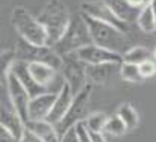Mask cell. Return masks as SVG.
Listing matches in <instances>:
<instances>
[{"label": "cell", "mask_w": 156, "mask_h": 142, "mask_svg": "<svg viewBox=\"0 0 156 142\" xmlns=\"http://www.w3.org/2000/svg\"><path fill=\"white\" fill-rule=\"evenodd\" d=\"M71 14L68 11V6L62 0H47V3L43 6L38 20L44 26L47 32V44L53 47L65 33L70 21Z\"/></svg>", "instance_id": "1"}, {"label": "cell", "mask_w": 156, "mask_h": 142, "mask_svg": "<svg viewBox=\"0 0 156 142\" xmlns=\"http://www.w3.org/2000/svg\"><path fill=\"white\" fill-rule=\"evenodd\" d=\"M82 15H83V18L88 24L93 44H97L100 47L112 50V51L120 53V54H124L130 48L129 47V40L126 38V32L120 30L118 27H115L109 23L91 18L85 14H82Z\"/></svg>", "instance_id": "2"}, {"label": "cell", "mask_w": 156, "mask_h": 142, "mask_svg": "<svg viewBox=\"0 0 156 142\" xmlns=\"http://www.w3.org/2000/svg\"><path fill=\"white\" fill-rule=\"evenodd\" d=\"M11 24L20 38L35 46H49L47 32L40 23L38 17H34L24 6H15L11 14Z\"/></svg>", "instance_id": "3"}, {"label": "cell", "mask_w": 156, "mask_h": 142, "mask_svg": "<svg viewBox=\"0 0 156 142\" xmlns=\"http://www.w3.org/2000/svg\"><path fill=\"white\" fill-rule=\"evenodd\" d=\"M90 44H93V40H91V33H90L88 24H87L83 15L77 14V15L71 17V21H70L65 33L53 46V48L61 56H64L67 53H74V51L87 47Z\"/></svg>", "instance_id": "4"}, {"label": "cell", "mask_w": 156, "mask_h": 142, "mask_svg": "<svg viewBox=\"0 0 156 142\" xmlns=\"http://www.w3.org/2000/svg\"><path fill=\"white\" fill-rule=\"evenodd\" d=\"M15 59L21 62H43L61 71L62 56L50 46H35L23 38H18L15 46Z\"/></svg>", "instance_id": "5"}, {"label": "cell", "mask_w": 156, "mask_h": 142, "mask_svg": "<svg viewBox=\"0 0 156 142\" xmlns=\"http://www.w3.org/2000/svg\"><path fill=\"white\" fill-rule=\"evenodd\" d=\"M94 85L88 83L80 92L74 95L73 103L68 109V112L65 113V116L56 124V129L59 132V135H64L68 129L74 127L79 123H83L87 119V116L90 115V101H91V94H93Z\"/></svg>", "instance_id": "6"}, {"label": "cell", "mask_w": 156, "mask_h": 142, "mask_svg": "<svg viewBox=\"0 0 156 142\" xmlns=\"http://www.w3.org/2000/svg\"><path fill=\"white\" fill-rule=\"evenodd\" d=\"M61 76L65 83L70 85L74 95L80 92L88 85V76H87V64L80 61L74 53H67L62 56V67H61Z\"/></svg>", "instance_id": "7"}, {"label": "cell", "mask_w": 156, "mask_h": 142, "mask_svg": "<svg viewBox=\"0 0 156 142\" xmlns=\"http://www.w3.org/2000/svg\"><path fill=\"white\" fill-rule=\"evenodd\" d=\"M6 91H8V98L11 101V104L14 106V109L17 110V113L21 116V119L24 121V124H27L29 119V101H30V95L26 91V88L21 85V82L17 79V76L9 71L6 76Z\"/></svg>", "instance_id": "8"}, {"label": "cell", "mask_w": 156, "mask_h": 142, "mask_svg": "<svg viewBox=\"0 0 156 142\" xmlns=\"http://www.w3.org/2000/svg\"><path fill=\"white\" fill-rule=\"evenodd\" d=\"M80 12L91 17V18H96V20H100L105 23H109L115 27H118L120 30L123 32H129V23H124L121 21L112 11L111 8L105 3L103 0H85L80 3Z\"/></svg>", "instance_id": "9"}, {"label": "cell", "mask_w": 156, "mask_h": 142, "mask_svg": "<svg viewBox=\"0 0 156 142\" xmlns=\"http://www.w3.org/2000/svg\"><path fill=\"white\" fill-rule=\"evenodd\" d=\"M77 57L83 61L87 65H97V64H121L123 54L115 53L112 50L103 48L97 44H90L87 47L76 51Z\"/></svg>", "instance_id": "10"}, {"label": "cell", "mask_w": 156, "mask_h": 142, "mask_svg": "<svg viewBox=\"0 0 156 142\" xmlns=\"http://www.w3.org/2000/svg\"><path fill=\"white\" fill-rule=\"evenodd\" d=\"M58 92H44L37 97H32L29 101V119L30 121H43L47 119L52 107L56 101Z\"/></svg>", "instance_id": "11"}, {"label": "cell", "mask_w": 156, "mask_h": 142, "mask_svg": "<svg viewBox=\"0 0 156 142\" xmlns=\"http://www.w3.org/2000/svg\"><path fill=\"white\" fill-rule=\"evenodd\" d=\"M11 71L17 76V79L21 82V85L26 88V91L29 92L30 98H32V97H37V95H40V94H44V92H50V91H52L50 88L40 85V83L32 77V74H30V71H29V64H27V62L15 61V64L12 65ZM53 92H55V91H53Z\"/></svg>", "instance_id": "12"}, {"label": "cell", "mask_w": 156, "mask_h": 142, "mask_svg": "<svg viewBox=\"0 0 156 142\" xmlns=\"http://www.w3.org/2000/svg\"><path fill=\"white\" fill-rule=\"evenodd\" d=\"M73 98H74L73 89L70 88L68 83L62 82V85H61V88H59V91H58L56 101H55V104H53L52 112H50L47 121L56 126V124L65 116V113L68 112V109H70V106H71V103H73Z\"/></svg>", "instance_id": "13"}, {"label": "cell", "mask_w": 156, "mask_h": 142, "mask_svg": "<svg viewBox=\"0 0 156 142\" xmlns=\"http://www.w3.org/2000/svg\"><path fill=\"white\" fill-rule=\"evenodd\" d=\"M0 127L9 130L12 135L21 138L23 132L26 130V124L21 119V116L17 113V110L14 109V106L6 101L2 100V116H0Z\"/></svg>", "instance_id": "14"}, {"label": "cell", "mask_w": 156, "mask_h": 142, "mask_svg": "<svg viewBox=\"0 0 156 142\" xmlns=\"http://www.w3.org/2000/svg\"><path fill=\"white\" fill-rule=\"evenodd\" d=\"M121 64H97V65H87V76L88 82L93 85H106L111 76L114 74L115 68H120Z\"/></svg>", "instance_id": "15"}, {"label": "cell", "mask_w": 156, "mask_h": 142, "mask_svg": "<svg viewBox=\"0 0 156 142\" xmlns=\"http://www.w3.org/2000/svg\"><path fill=\"white\" fill-rule=\"evenodd\" d=\"M105 3L111 8V11L124 23H133L136 21L138 15H140V11L141 9H136L133 8L127 0H103Z\"/></svg>", "instance_id": "16"}, {"label": "cell", "mask_w": 156, "mask_h": 142, "mask_svg": "<svg viewBox=\"0 0 156 142\" xmlns=\"http://www.w3.org/2000/svg\"><path fill=\"white\" fill-rule=\"evenodd\" d=\"M29 71H30L32 77L40 85L47 86V88L55 82V79L58 77V73H59V70L53 68L47 64H43V62H30L29 64Z\"/></svg>", "instance_id": "17"}, {"label": "cell", "mask_w": 156, "mask_h": 142, "mask_svg": "<svg viewBox=\"0 0 156 142\" xmlns=\"http://www.w3.org/2000/svg\"><path fill=\"white\" fill-rule=\"evenodd\" d=\"M27 129H30L34 133H37L43 142H59L61 141V135L56 129V126L49 123L47 119L43 121H29L26 124Z\"/></svg>", "instance_id": "18"}, {"label": "cell", "mask_w": 156, "mask_h": 142, "mask_svg": "<svg viewBox=\"0 0 156 142\" xmlns=\"http://www.w3.org/2000/svg\"><path fill=\"white\" fill-rule=\"evenodd\" d=\"M117 115L124 121V124H126L129 132L135 130L138 127V124H140L138 112H136V109L133 107L132 103H121L118 106V109H117Z\"/></svg>", "instance_id": "19"}, {"label": "cell", "mask_w": 156, "mask_h": 142, "mask_svg": "<svg viewBox=\"0 0 156 142\" xmlns=\"http://www.w3.org/2000/svg\"><path fill=\"white\" fill-rule=\"evenodd\" d=\"M152 57H153V51H150L147 47L136 46V47H130L123 54V62L140 65V64H143V62H146Z\"/></svg>", "instance_id": "20"}, {"label": "cell", "mask_w": 156, "mask_h": 142, "mask_svg": "<svg viewBox=\"0 0 156 142\" xmlns=\"http://www.w3.org/2000/svg\"><path fill=\"white\" fill-rule=\"evenodd\" d=\"M136 24L146 33H153V32H156V17L150 5L146 6V8H143L140 11V15L136 18Z\"/></svg>", "instance_id": "21"}, {"label": "cell", "mask_w": 156, "mask_h": 142, "mask_svg": "<svg viewBox=\"0 0 156 142\" xmlns=\"http://www.w3.org/2000/svg\"><path fill=\"white\" fill-rule=\"evenodd\" d=\"M120 77L124 82H130V83H143L146 80L140 73V67L135 65V64H127V62H121Z\"/></svg>", "instance_id": "22"}, {"label": "cell", "mask_w": 156, "mask_h": 142, "mask_svg": "<svg viewBox=\"0 0 156 142\" xmlns=\"http://www.w3.org/2000/svg\"><path fill=\"white\" fill-rule=\"evenodd\" d=\"M127 127L124 124V121L115 113V115H111L106 121V126L103 129L105 135H112V136H121L124 133H127Z\"/></svg>", "instance_id": "23"}, {"label": "cell", "mask_w": 156, "mask_h": 142, "mask_svg": "<svg viewBox=\"0 0 156 142\" xmlns=\"http://www.w3.org/2000/svg\"><path fill=\"white\" fill-rule=\"evenodd\" d=\"M108 118L109 116L105 112H93V113H90L87 116V119L83 123L88 127V130H91V132H102L103 133V129L106 126Z\"/></svg>", "instance_id": "24"}, {"label": "cell", "mask_w": 156, "mask_h": 142, "mask_svg": "<svg viewBox=\"0 0 156 142\" xmlns=\"http://www.w3.org/2000/svg\"><path fill=\"white\" fill-rule=\"evenodd\" d=\"M0 61H2V74L6 76L17 61L15 59V48H3L0 53Z\"/></svg>", "instance_id": "25"}, {"label": "cell", "mask_w": 156, "mask_h": 142, "mask_svg": "<svg viewBox=\"0 0 156 142\" xmlns=\"http://www.w3.org/2000/svg\"><path fill=\"white\" fill-rule=\"evenodd\" d=\"M138 67H140V73L144 79H150L156 74V62L153 59H149V61L140 64Z\"/></svg>", "instance_id": "26"}, {"label": "cell", "mask_w": 156, "mask_h": 142, "mask_svg": "<svg viewBox=\"0 0 156 142\" xmlns=\"http://www.w3.org/2000/svg\"><path fill=\"white\" fill-rule=\"evenodd\" d=\"M59 142H80V138H79V133L76 130V126L68 129L64 135H61V141Z\"/></svg>", "instance_id": "27"}, {"label": "cell", "mask_w": 156, "mask_h": 142, "mask_svg": "<svg viewBox=\"0 0 156 142\" xmlns=\"http://www.w3.org/2000/svg\"><path fill=\"white\" fill-rule=\"evenodd\" d=\"M76 130H77V133H79L80 142H93L91 141V136H90V130H88V127L85 126V123L76 124Z\"/></svg>", "instance_id": "28"}, {"label": "cell", "mask_w": 156, "mask_h": 142, "mask_svg": "<svg viewBox=\"0 0 156 142\" xmlns=\"http://www.w3.org/2000/svg\"><path fill=\"white\" fill-rule=\"evenodd\" d=\"M20 142H43V141H41V138L37 133H34L30 129L26 127V130L23 132V135L20 138Z\"/></svg>", "instance_id": "29"}, {"label": "cell", "mask_w": 156, "mask_h": 142, "mask_svg": "<svg viewBox=\"0 0 156 142\" xmlns=\"http://www.w3.org/2000/svg\"><path fill=\"white\" fill-rule=\"evenodd\" d=\"M0 142H20V138L12 135L9 130L0 127Z\"/></svg>", "instance_id": "30"}, {"label": "cell", "mask_w": 156, "mask_h": 142, "mask_svg": "<svg viewBox=\"0 0 156 142\" xmlns=\"http://www.w3.org/2000/svg\"><path fill=\"white\" fill-rule=\"evenodd\" d=\"M127 2L136 9H143V8L152 5V0H127Z\"/></svg>", "instance_id": "31"}, {"label": "cell", "mask_w": 156, "mask_h": 142, "mask_svg": "<svg viewBox=\"0 0 156 142\" xmlns=\"http://www.w3.org/2000/svg\"><path fill=\"white\" fill-rule=\"evenodd\" d=\"M90 136H91L93 142H108L105 138V133H102V132H91L90 130Z\"/></svg>", "instance_id": "32"}, {"label": "cell", "mask_w": 156, "mask_h": 142, "mask_svg": "<svg viewBox=\"0 0 156 142\" xmlns=\"http://www.w3.org/2000/svg\"><path fill=\"white\" fill-rule=\"evenodd\" d=\"M152 9H153V12H155V17H156V0H152Z\"/></svg>", "instance_id": "33"}, {"label": "cell", "mask_w": 156, "mask_h": 142, "mask_svg": "<svg viewBox=\"0 0 156 142\" xmlns=\"http://www.w3.org/2000/svg\"><path fill=\"white\" fill-rule=\"evenodd\" d=\"M153 57L156 59V47H155V50H153Z\"/></svg>", "instance_id": "34"}]
</instances>
